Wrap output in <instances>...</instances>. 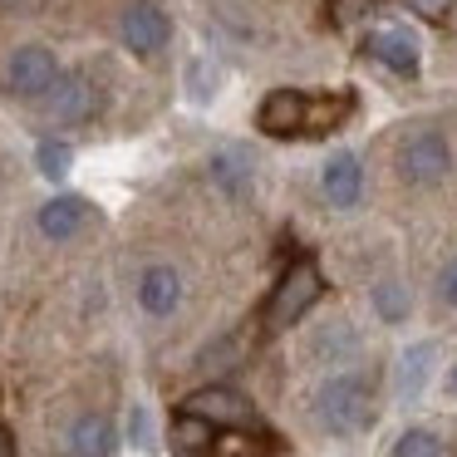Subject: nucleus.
<instances>
[{
  "label": "nucleus",
  "instance_id": "nucleus-13",
  "mask_svg": "<svg viewBox=\"0 0 457 457\" xmlns=\"http://www.w3.org/2000/svg\"><path fill=\"white\" fill-rule=\"evenodd\" d=\"M138 305H143V315L168 320L182 305V270L178 266H148L138 276Z\"/></svg>",
  "mask_w": 457,
  "mask_h": 457
},
{
  "label": "nucleus",
  "instance_id": "nucleus-17",
  "mask_svg": "<svg viewBox=\"0 0 457 457\" xmlns=\"http://www.w3.org/2000/svg\"><path fill=\"white\" fill-rule=\"evenodd\" d=\"M217 433L221 428H212L207 418H197V413H182L178 408V418H172V453L178 457H212V443H217Z\"/></svg>",
  "mask_w": 457,
  "mask_h": 457
},
{
  "label": "nucleus",
  "instance_id": "nucleus-4",
  "mask_svg": "<svg viewBox=\"0 0 457 457\" xmlns=\"http://www.w3.org/2000/svg\"><path fill=\"white\" fill-rule=\"evenodd\" d=\"M119 40L129 54L153 60V54H162L172 45V15L162 11L158 0H129L119 15Z\"/></svg>",
  "mask_w": 457,
  "mask_h": 457
},
{
  "label": "nucleus",
  "instance_id": "nucleus-26",
  "mask_svg": "<svg viewBox=\"0 0 457 457\" xmlns=\"http://www.w3.org/2000/svg\"><path fill=\"white\" fill-rule=\"evenodd\" d=\"M129 437H133V447H153V428H148V413H143V408L129 413Z\"/></svg>",
  "mask_w": 457,
  "mask_h": 457
},
{
  "label": "nucleus",
  "instance_id": "nucleus-16",
  "mask_svg": "<svg viewBox=\"0 0 457 457\" xmlns=\"http://www.w3.org/2000/svg\"><path fill=\"white\" fill-rule=\"evenodd\" d=\"M64 447H70L74 457H113V447H119V428H113L104 413H84V418H74Z\"/></svg>",
  "mask_w": 457,
  "mask_h": 457
},
{
  "label": "nucleus",
  "instance_id": "nucleus-14",
  "mask_svg": "<svg viewBox=\"0 0 457 457\" xmlns=\"http://www.w3.org/2000/svg\"><path fill=\"white\" fill-rule=\"evenodd\" d=\"M354 354H359V329L349 325V320L320 325L315 335H310V345H305V359L320 364V369H335V364H345V359H354Z\"/></svg>",
  "mask_w": 457,
  "mask_h": 457
},
{
  "label": "nucleus",
  "instance_id": "nucleus-2",
  "mask_svg": "<svg viewBox=\"0 0 457 457\" xmlns=\"http://www.w3.org/2000/svg\"><path fill=\"white\" fill-rule=\"evenodd\" d=\"M320 295H325V276H320L315 261L310 256L290 261V266L280 270L276 290H270L266 310H261V335H286V329H295L300 320L320 305Z\"/></svg>",
  "mask_w": 457,
  "mask_h": 457
},
{
  "label": "nucleus",
  "instance_id": "nucleus-28",
  "mask_svg": "<svg viewBox=\"0 0 457 457\" xmlns=\"http://www.w3.org/2000/svg\"><path fill=\"white\" fill-rule=\"evenodd\" d=\"M0 5H25V0H0Z\"/></svg>",
  "mask_w": 457,
  "mask_h": 457
},
{
  "label": "nucleus",
  "instance_id": "nucleus-19",
  "mask_svg": "<svg viewBox=\"0 0 457 457\" xmlns=\"http://www.w3.org/2000/svg\"><path fill=\"white\" fill-rule=\"evenodd\" d=\"M212 457H266V443L251 428H221L217 443H212Z\"/></svg>",
  "mask_w": 457,
  "mask_h": 457
},
{
  "label": "nucleus",
  "instance_id": "nucleus-24",
  "mask_svg": "<svg viewBox=\"0 0 457 457\" xmlns=\"http://www.w3.org/2000/svg\"><path fill=\"white\" fill-rule=\"evenodd\" d=\"M433 300L443 310H457V256H447L433 276Z\"/></svg>",
  "mask_w": 457,
  "mask_h": 457
},
{
  "label": "nucleus",
  "instance_id": "nucleus-25",
  "mask_svg": "<svg viewBox=\"0 0 457 457\" xmlns=\"http://www.w3.org/2000/svg\"><path fill=\"white\" fill-rule=\"evenodd\" d=\"M403 5L418 15V21H433V25L447 21V11H453V0H403Z\"/></svg>",
  "mask_w": 457,
  "mask_h": 457
},
{
  "label": "nucleus",
  "instance_id": "nucleus-20",
  "mask_svg": "<svg viewBox=\"0 0 457 457\" xmlns=\"http://www.w3.org/2000/svg\"><path fill=\"white\" fill-rule=\"evenodd\" d=\"M394 457H447V443L433 433V428H408L394 443Z\"/></svg>",
  "mask_w": 457,
  "mask_h": 457
},
{
  "label": "nucleus",
  "instance_id": "nucleus-12",
  "mask_svg": "<svg viewBox=\"0 0 457 457\" xmlns=\"http://www.w3.org/2000/svg\"><path fill=\"white\" fill-rule=\"evenodd\" d=\"M35 221H40V231H45L50 241H74L84 227H89V221H99V212H94L84 197H70V192H64V197H50V202H45Z\"/></svg>",
  "mask_w": 457,
  "mask_h": 457
},
{
  "label": "nucleus",
  "instance_id": "nucleus-23",
  "mask_svg": "<svg viewBox=\"0 0 457 457\" xmlns=\"http://www.w3.org/2000/svg\"><path fill=\"white\" fill-rule=\"evenodd\" d=\"M374 5H378V0H325V15H329V25L349 30V25H359Z\"/></svg>",
  "mask_w": 457,
  "mask_h": 457
},
{
  "label": "nucleus",
  "instance_id": "nucleus-3",
  "mask_svg": "<svg viewBox=\"0 0 457 457\" xmlns=\"http://www.w3.org/2000/svg\"><path fill=\"white\" fill-rule=\"evenodd\" d=\"M398 178L408 182V187H437V182H447V172H453V143H447V133L437 129V123H413V129H403V138H398Z\"/></svg>",
  "mask_w": 457,
  "mask_h": 457
},
{
  "label": "nucleus",
  "instance_id": "nucleus-27",
  "mask_svg": "<svg viewBox=\"0 0 457 457\" xmlns=\"http://www.w3.org/2000/svg\"><path fill=\"white\" fill-rule=\"evenodd\" d=\"M447 388H453V398H457V364H453V374H447Z\"/></svg>",
  "mask_w": 457,
  "mask_h": 457
},
{
  "label": "nucleus",
  "instance_id": "nucleus-22",
  "mask_svg": "<svg viewBox=\"0 0 457 457\" xmlns=\"http://www.w3.org/2000/svg\"><path fill=\"white\" fill-rule=\"evenodd\" d=\"M35 162H40V172L50 182H64V178H70V168H74V153H70V143L45 138L40 148H35Z\"/></svg>",
  "mask_w": 457,
  "mask_h": 457
},
{
  "label": "nucleus",
  "instance_id": "nucleus-10",
  "mask_svg": "<svg viewBox=\"0 0 457 457\" xmlns=\"http://www.w3.org/2000/svg\"><path fill=\"white\" fill-rule=\"evenodd\" d=\"M364 54L369 60H378L384 70L403 74V79H413L418 70H423V50H418V35L403 30V25H384V30H374L364 40Z\"/></svg>",
  "mask_w": 457,
  "mask_h": 457
},
{
  "label": "nucleus",
  "instance_id": "nucleus-1",
  "mask_svg": "<svg viewBox=\"0 0 457 457\" xmlns=\"http://www.w3.org/2000/svg\"><path fill=\"white\" fill-rule=\"evenodd\" d=\"M310 413L329 437H359L378 418V388L364 369H335L310 398Z\"/></svg>",
  "mask_w": 457,
  "mask_h": 457
},
{
  "label": "nucleus",
  "instance_id": "nucleus-18",
  "mask_svg": "<svg viewBox=\"0 0 457 457\" xmlns=\"http://www.w3.org/2000/svg\"><path fill=\"white\" fill-rule=\"evenodd\" d=\"M369 305H374V315L384 320V325H403V320L413 315V295H408V286H403L398 276L374 280V290H369Z\"/></svg>",
  "mask_w": 457,
  "mask_h": 457
},
{
  "label": "nucleus",
  "instance_id": "nucleus-7",
  "mask_svg": "<svg viewBox=\"0 0 457 457\" xmlns=\"http://www.w3.org/2000/svg\"><path fill=\"white\" fill-rule=\"evenodd\" d=\"M182 413L207 418L212 428H251V433H261V418H256V408H251V398L237 394V388H227V384H207V388H197V394H187L182 398Z\"/></svg>",
  "mask_w": 457,
  "mask_h": 457
},
{
  "label": "nucleus",
  "instance_id": "nucleus-8",
  "mask_svg": "<svg viewBox=\"0 0 457 457\" xmlns=\"http://www.w3.org/2000/svg\"><path fill=\"white\" fill-rule=\"evenodd\" d=\"M320 197L329 212H354L364 202V162L359 153H329L320 168Z\"/></svg>",
  "mask_w": 457,
  "mask_h": 457
},
{
  "label": "nucleus",
  "instance_id": "nucleus-11",
  "mask_svg": "<svg viewBox=\"0 0 457 457\" xmlns=\"http://www.w3.org/2000/svg\"><path fill=\"white\" fill-rule=\"evenodd\" d=\"M305 104L310 99L295 89H270L256 109V129L266 138H300L305 133Z\"/></svg>",
  "mask_w": 457,
  "mask_h": 457
},
{
  "label": "nucleus",
  "instance_id": "nucleus-15",
  "mask_svg": "<svg viewBox=\"0 0 457 457\" xmlns=\"http://www.w3.org/2000/svg\"><path fill=\"white\" fill-rule=\"evenodd\" d=\"M433 364H437V345H408L403 354H398V364H394V394H398V403H413L418 394L428 388V378H433Z\"/></svg>",
  "mask_w": 457,
  "mask_h": 457
},
{
  "label": "nucleus",
  "instance_id": "nucleus-9",
  "mask_svg": "<svg viewBox=\"0 0 457 457\" xmlns=\"http://www.w3.org/2000/svg\"><path fill=\"white\" fill-rule=\"evenodd\" d=\"M207 178H212V187H217L227 202H251V197H256V162H251V153L237 148V143L212 148Z\"/></svg>",
  "mask_w": 457,
  "mask_h": 457
},
{
  "label": "nucleus",
  "instance_id": "nucleus-21",
  "mask_svg": "<svg viewBox=\"0 0 457 457\" xmlns=\"http://www.w3.org/2000/svg\"><path fill=\"white\" fill-rule=\"evenodd\" d=\"M335 123H345V104L339 99H310L305 104V133H300V138H320V133H329Z\"/></svg>",
  "mask_w": 457,
  "mask_h": 457
},
{
  "label": "nucleus",
  "instance_id": "nucleus-5",
  "mask_svg": "<svg viewBox=\"0 0 457 457\" xmlns=\"http://www.w3.org/2000/svg\"><path fill=\"white\" fill-rule=\"evenodd\" d=\"M104 109V89L89 70H74V74H60L50 94H45V119L60 123V129H74V123H89L94 113Z\"/></svg>",
  "mask_w": 457,
  "mask_h": 457
},
{
  "label": "nucleus",
  "instance_id": "nucleus-6",
  "mask_svg": "<svg viewBox=\"0 0 457 457\" xmlns=\"http://www.w3.org/2000/svg\"><path fill=\"white\" fill-rule=\"evenodd\" d=\"M60 60H54V50H45V45H21V50L5 60V94H15V99H45V94L60 84Z\"/></svg>",
  "mask_w": 457,
  "mask_h": 457
}]
</instances>
